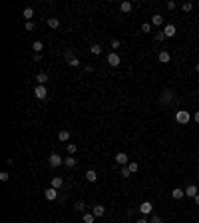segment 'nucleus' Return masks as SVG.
Returning <instances> with one entry per match:
<instances>
[{
  "label": "nucleus",
  "mask_w": 199,
  "mask_h": 223,
  "mask_svg": "<svg viewBox=\"0 0 199 223\" xmlns=\"http://www.w3.org/2000/svg\"><path fill=\"white\" fill-rule=\"evenodd\" d=\"M34 96L38 98V100H46V98H48L46 86H36V88H34Z\"/></svg>",
  "instance_id": "obj_2"
},
{
  "label": "nucleus",
  "mask_w": 199,
  "mask_h": 223,
  "mask_svg": "<svg viewBox=\"0 0 199 223\" xmlns=\"http://www.w3.org/2000/svg\"><path fill=\"white\" fill-rule=\"evenodd\" d=\"M68 66H72V68H78V66H80V60H78V58H72V60L68 62Z\"/></svg>",
  "instance_id": "obj_30"
},
{
  "label": "nucleus",
  "mask_w": 199,
  "mask_h": 223,
  "mask_svg": "<svg viewBox=\"0 0 199 223\" xmlns=\"http://www.w3.org/2000/svg\"><path fill=\"white\" fill-rule=\"evenodd\" d=\"M48 26H50V28H54V30L60 28V20H58V18H48Z\"/></svg>",
  "instance_id": "obj_23"
},
{
  "label": "nucleus",
  "mask_w": 199,
  "mask_h": 223,
  "mask_svg": "<svg viewBox=\"0 0 199 223\" xmlns=\"http://www.w3.org/2000/svg\"><path fill=\"white\" fill-rule=\"evenodd\" d=\"M171 100H173V94H171L169 90H165L163 94H161V104H169Z\"/></svg>",
  "instance_id": "obj_10"
},
{
  "label": "nucleus",
  "mask_w": 199,
  "mask_h": 223,
  "mask_svg": "<svg viewBox=\"0 0 199 223\" xmlns=\"http://www.w3.org/2000/svg\"><path fill=\"white\" fill-rule=\"evenodd\" d=\"M120 46H122V44H120V40H112V48H114V50H117Z\"/></svg>",
  "instance_id": "obj_38"
},
{
  "label": "nucleus",
  "mask_w": 199,
  "mask_h": 223,
  "mask_svg": "<svg viewBox=\"0 0 199 223\" xmlns=\"http://www.w3.org/2000/svg\"><path fill=\"white\" fill-rule=\"evenodd\" d=\"M8 177H10L8 171H2V173H0V179H2V181H8Z\"/></svg>",
  "instance_id": "obj_35"
},
{
  "label": "nucleus",
  "mask_w": 199,
  "mask_h": 223,
  "mask_svg": "<svg viewBox=\"0 0 199 223\" xmlns=\"http://www.w3.org/2000/svg\"><path fill=\"white\" fill-rule=\"evenodd\" d=\"M193 201H195V203H197V205H199V193H197V195H195V197H193Z\"/></svg>",
  "instance_id": "obj_43"
},
{
  "label": "nucleus",
  "mask_w": 199,
  "mask_h": 223,
  "mask_svg": "<svg viewBox=\"0 0 199 223\" xmlns=\"http://www.w3.org/2000/svg\"><path fill=\"white\" fill-rule=\"evenodd\" d=\"M82 219H84V223H94L96 215H94V213H84V217H82Z\"/></svg>",
  "instance_id": "obj_24"
},
{
  "label": "nucleus",
  "mask_w": 199,
  "mask_h": 223,
  "mask_svg": "<svg viewBox=\"0 0 199 223\" xmlns=\"http://www.w3.org/2000/svg\"><path fill=\"white\" fill-rule=\"evenodd\" d=\"M66 58H68V62L74 58V54H72V50H66Z\"/></svg>",
  "instance_id": "obj_39"
},
{
  "label": "nucleus",
  "mask_w": 199,
  "mask_h": 223,
  "mask_svg": "<svg viewBox=\"0 0 199 223\" xmlns=\"http://www.w3.org/2000/svg\"><path fill=\"white\" fill-rule=\"evenodd\" d=\"M86 179H88V181H96V179H98V173L94 170H88L86 171Z\"/></svg>",
  "instance_id": "obj_22"
},
{
  "label": "nucleus",
  "mask_w": 199,
  "mask_h": 223,
  "mask_svg": "<svg viewBox=\"0 0 199 223\" xmlns=\"http://www.w3.org/2000/svg\"><path fill=\"white\" fill-rule=\"evenodd\" d=\"M193 118H195V122L199 124V112H195V116H193Z\"/></svg>",
  "instance_id": "obj_44"
},
{
  "label": "nucleus",
  "mask_w": 199,
  "mask_h": 223,
  "mask_svg": "<svg viewBox=\"0 0 199 223\" xmlns=\"http://www.w3.org/2000/svg\"><path fill=\"white\" fill-rule=\"evenodd\" d=\"M90 50H92L94 56H100V54H102V46H100V44H92V48H90Z\"/></svg>",
  "instance_id": "obj_25"
},
{
  "label": "nucleus",
  "mask_w": 199,
  "mask_h": 223,
  "mask_svg": "<svg viewBox=\"0 0 199 223\" xmlns=\"http://www.w3.org/2000/svg\"><path fill=\"white\" fill-rule=\"evenodd\" d=\"M48 164H50L52 167H58V165H62L64 164V160L58 154H50V157H48Z\"/></svg>",
  "instance_id": "obj_3"
},
{
  "label": "nucleus",
  "mask_w": 199,
  "mask_h": 223,
  "mask_svg": "<svg viewBox=\"0 0 199 223\" xmlns=\"http://www.w3.org/2000/svg\"><path fill=\"white\" fill-rule=\"evenodd\" d=\"M36 82H38V86H46V82H48V74H46V72H40L38 76H36Z\"/></svg>",
  "instance_id": "obj_13"
},
{
  "label": "nucleus",
  "mask_w": 199,
  "mask_h": 223,
  "mask_svg": "<svg viewBox=\"0 0 199 223\" xmlns=\"http://www.w3.org/2000/svg\"><path fill=\"white\" fill-rule=\"evenodd\" d=\"M175 119H177V124H181V126H185V124H189L191 116H189V112H185V110H179V112L175 114Z\"/></svg>",
  "instance_id": "obj_1"
},
{
  "label": "nucleus",
  "mask_w": 199,
  "mask_h": 223,
  "mask_svg": "<svg viewBox=\"0 0 199 223\" xmlns=\"http://www.w3.org/2000/svg\"><path fill=\"white\" fill-rule=\"evenodd\" d=\"M44 197L48 199V201H54L58 197V189H54V187H48L46 191H44Z\"/></svg>",
  "instance_id": "obj_7"
},
{
  "label": "nucleus",
  "mask_w": 199,
  "mask_h": 223,
  "mask_svg": "<svg viewBox=\"0 0 199 223\" xmlns=\"http://www.w3.org/2000/svg\"><path fill=\"white\" fill-rule=\"evenodd\" d=\"M116 164L117 165H127V164H130V160H127V155L123 154V151H120V154H116Z\"/></svg>",
  "instance_id": "obj_5"
},
{
  "label": "nucleus",
  "mask_w": 199,
  "mask_h": 223,
  "mask_svg": "<svg viewBox=\"0 0 199 223\" xmlns=\"http://www.w3.org/2000/svg\"><path fill=\"white\" fill-rule=\"evenodd\" d=\"M92 213H94L96 217H102V215H106V207H104V205H94V207H92Z\"/></svg>",
  "instance_id": "obj_8"
},
{
  "label": "nucleus",
  "mask_w": 199,
  "mask_h": 223,
  "mask_svg": "<svg viewBox=\"0 0 199 223\" xmlns=\"http://www.w3.org/2000/svg\"><path fill=\"white\" fill-rule=\"evenodd\" d=\"M34 62H42V54H34Z\"/></svg>",
  "instance_id": "obj_40"
},
{
  "label": "nucleus",
  "mask_w": 199,
  "mask_h": 223,
  "mask_svg": "<svg viewBox=\"0 0 199 223\" xmlns=\"http://www.w3.org/2000/svg\"><path fill=\"white\" fill-rule=\"evenodd\" d=\"M165 6H167V10H175V8H177V4L173 2V0H171V2H167Z\"/></svg>",
  "instance_id": "obj_36"
},
{
  "label": "nucleus",
  "mask_w": 199,
  "mask_h": 223,
  "mask_svg": "<svg viewBox=\"0 0 199 223\" xmlns=\"http://www.w3.org/2000/svg\"><path fill=\"white\" fill-rule=\"evenodd\" d=\"M120 175H123V177H130V175H132L130 167H127V165H122V170H120Z\"/></svg>",
  "instance_id": "obj_26"
},
{
  "label": "nucleus",
  "mask_w": 199,
  "mask_h": 223,
  "mask_svg": "<svg viewBox=\"0 0 199 223\" xmlns=\"http://www.w3.org/2000/svg\"><path fill=\"white\" fill-rule=\"evenodd\" d=\"M22 16L26 18V22H32V18H34V10H32V8H24Z\"/></svg>",
  "instance_id": "obj_14"
},
{
  "label": "nucleus",
  "mask_w": 199,
  "mask_h": 223,
  "mask_svg": "<svg viewBox=\"0 0 199 223\" xmlns=\"http://www.w3.org/2000/svg\"><path fill=\"white\" fill-rule=\"evenodd\" d=\"M132 8H133V4H132V2H127V0H126V2H122V4H120V10H122L123 14L132 12Z\"/></svg>",
  "instance_id": "obj_15"
},
{
  "label": "nucleus",
  "mask_w": 199,
  "mask_h": 223,
  "mask_svg": "<svg viewBox=\"0 0 199 223\" xmlns=\"http://www.w3.org/2000/svg\"><path fill=\"white\" fill-rule=\"evenodd\" d=\"M127 167H130L132 173H136V171L139 170V164H136V161H130V164H127Z\"/></svg>",
  "instance_id": "obj_29"
},
{
  "label": "nucleus",
  "mask_w": 199,
  "mask_h": 223,
  "mask_svg": "<svg viewBox=\"0 0 199 223\" xmlns=\"http://www.w3.org/2000/svg\"><path fill=\"white\" fill-rule=\"evenodd\" d=\"M195 70H197V74H199V64H197V66H195Z\"/></svg>",
  "instance_id": "obj_45"
},
{
  "label": "nucleus",
  "mask_w": 199,
  "mask_h": 223,
  "mask_svg": "<svg viewBox=\"0 0 199 223\" xmlns=\"http://www.w3.org/2000/svg\"><path fill=\"white\" fill-rule=\"evenodd\" d=\"M152 207H153V205L149 203V201H143V203L139 205V211H142V213H149V211H152Z\"/></svg>",
  "instance_id": "obj_17"
},
{
  "label": "nucleus",
  "mask_w": 199,
  "mask_h": 223,
  "mask_svg": "<svg viewBox=\"0 0 199 223\" xmlns=\"http://www.w3.org/2000/svg\"><path fill=\"white\" fill-rule=\"evenodd\" d=\"M137 223H149V221L146 219V217H139V219H137Z\"/></svg>",
  "instance_id": "obj_42"
},
{
  "label": "nucleus",
  "mask_w": 199,
  "mask_h": 223,
  "mask_svg": "<svg viewBox=\"0 0 199 223\" xmlns=\"http://www.w3.org/2000/svg\"><path fill=\"white\" fill-rule=\"evenodd\" d=\"M152 24L153 26H161V24H163V16H161V14H153L152 16Z\"/></svg>",
  "instance_id": "obj_16"
},
{
  "label": "nucleus",
  "mask_w": 199,
  "mask_h": 223,
  "mask_svg": "<svg viewBox=\"0 0 199 223\" xmlns=\"http://www.w3.org/2000/svg\"><path fill=\"white\" fill-rule=\"evenodd\" d=\"M142 32L143 34H149L152 32V24H142Z\"/></svg>",
  "instance_id": "obj_31"
},
{
  "label": "nucleus",
  "mask_w": 199,
  "mask_h": 223,
  "mask_svg": "<svg viewBox=\"0 0 199 223\" xmlns=\"http://www.w3.org/2000/svg\"><path fill=\"white\" fill-rule=\"evenodd\" d=\"M157 60H159V62H161V64H167V62H169V60H171V54H169V52H165V50H163V52H159V56H157Z\"/></svg>",
  "instance_id": "obj_11"
},
{
  "label": "nucleus",
  "mask_w": 199,
  "mask_h": 223,
  "mask_svg": "<svg viewBox=\"0 0 199 223\" xmlns=\"http://www.w3.org/2000/svg\"><path fill=\"white\" fill-rule=\"evenodd\" d=\"M149 223H163V221H161V217H159V215H153V217H152V221H149Z\"/></svg>",
  "instance_id": "obj_37"
},
{
  "label": "nucleus",
  "mask_w": 199,
  "mask_h": 223,
  "mask_svg": "<svg viewBox=\"0 0 199 223\" xmlns=\"http://www.w3.org/2000/svg\"><path fill=\"white\" fill-rule=\"evenodd\" d=\"M58 139H60V141H68L70 139V132H68V129H60V132H58Z\"/></svg>",
  "instance_id": "obj_18"
},
{
  "label": "nucleus",
  "mask_w": 199,
  "mask_h": 223,
  "mask_svg": "<svg viewBox=\"0 0 199 223\" xmlns=\"http://www.w3.org/2000/svg\"><path fill=\"white\" fill-rule=\"evenodd\" d=\"M175 32H177V30H175L173 24H165V26H163V34H165V38H173Z\"/></svg>",
  "instance_id": "obj_6"
},
{
  "label": "nucleus",
  "mask_w": 199,
  "mask_h": 223,
  "mask_svg": "<svg viewBox=\"0 0 199 223\" xmlns=\"http://www.w3.org/2000/svg\"><path fill=\"white\" fill-rule=\"evenodd\" d=\"M171 197H173V199H183V197H185V189L175 187L173 191H171Z\"/></svg>",
  "instance_id": "obj_9"
},
{
  "label": "nucleus",
  "mask_w": 199,
  "mask_h": 223,
  "mask_svg": "<svg viewBox=\"0 0 199 223\" xmlns=\"http://www.w3.org/2000/svg\"><path fill=\"white\" fill-rule=\"evenodd\" d=\"M64 165H66V167H74V165H76V157H74V155H68L66 160H64Z\"/></svg>",
  "instance_id": "obj_20"
},
{
  "label": "nucleus",
  "mask_w": 199,
  "mask_h": 223,
  "mask_svg": "<svg viewBox=\"0 0 199 223\" xmlns=\"http://www.w3.org/2000/svg\"><path fill=\"white\" fill-rule=\"evenodd\" d=\"M181 10H183V12H191V10H193V2H183V4H181Z\"/></svg>",
  "instance_id": "obj_27"
},
{
  "label": "nucleus",
  "mask_w": 199,
  "mask_h": 223,
  "mask_svg": "<svg viewBox=\"0 0 199 223\" xmlns=\"http://www.w3.org/2000/svg\"><path fill=\"white\" fill-rule=\"evenodd\" d=\"M185 195H187V197H195V195H197V185H193V183L187 185L185 187Z\"/></svg>",
  "instance_id": "obj_12"
},
{
  "label": "nucleus",
  "mask_w": 199,
  "mask_h": 223,
  "mask_svg": "<svg viewBox=\"0 0 199 223\" xmlns=\"http://www.w3.org/2000/svg\"><path fill=\"white\" fill-rule=\"evenodd\" d=\"M34 28H36V24H34V22H26V32H32Z\"/></svg>",
  "instance_id": "obj_34"
},
{
  "label": "nucleus",
  "mask_w": 199,
  "mask_h": 223,
  "mask_svg": "<svg viewBox=\"0 0 199 223\" xmlns=\"http://www.w3.org/2000/svg\"><path fill=\"white\" fill-rule=\"evenodd\" d=\"M64 185V179L62 177H52V187L54 189H60Z\"/></svg>",
  "instance_id": "obj_19"
},
{
  "label": "nucleus",
  "mask_w": 199,
  "mask_h": 223,
  "mask_svg": "<svg viewBox=\"0 0 199 223\" xmlns=\"http://www.w3.org/2000/svg\"><path fill=\"white\" fill-rule=\"evenodd\" d=\"M120 62H122V60H120V56H117L116 52H112L110 56H107V64H110L112 68H117V66H120Z\"/></svg>",
  "instance_id": "obj_4"
},
{
  "label": "nucleus",
  "mask_w": 199,
  "mask_h": 223,
  "mask_svg": "<svg viewBox=\"0 0 199 223\" xmlns=\"http://www.w3.org/2000/svg\"><path fill=\"white\" fill-rule=\"evenodd\" d=\"M84 70H86V72H88V74H92V72H94V66H86Z\"/></svg>",
  "instance_id": "obj_41"
},
{
  "label": "nucleus",
  "mask_w": 199,
  "mask_h": 223,
  "mask_svg": "<svg viewBox=\"0 0 199 223\" xmlns=\"http://www.w3.org/2000/svg\"><path fill=\"white\" fill-rule=\"evenodd\" d=\"M84 209H86V203H84V201H78V203H76V211H80V213H82Z\"/></svg>",
  "instance_id": "obj_32"
},
{
  "label": "nucleus",
  "mask_w": 199,
  "mask_h": 223,
  "mask_svg": "<svg viewBox=\"0 0 199 223\" xmlns=\"http://www.w3.org/2000/svg\"><path fill=\"white\" fill-rule=\"evenodd\" d=\"M32 50H34L36 54H40L42 50H44V44H42V42H40V40H36V42H34V44H32Z\"/></svg>",
  "instance_id": "obj_21"
},
{
  "label": "nucleus",
  "mask_w": 199,
  "mask_h": 223,
  "mask_svg": "<svg viewBox=\"0 0 199 223\" xmlns=\"http://www.w3.org/2000/svg\"><path fill=\"white\" fill-rule=\"evenodd\" d=\"M66 150H68V154H70V155H74V154H76V151H78L76 144H68V145H66Z\"/></svg>",
  "instance_id": "obj_28"
},
{
  "label": "nucleus",
  "mask_w": 199,
  "mask_h": 223,
  "mask_svg": "<svg viewBox=\"0 0 199 223\" xmlns=\"http://www.w3.org/2000/svg\"><path fill=\"white\" fill-rule=\"evenodd\" d=\"M165 40V34L163 32H157V34H155V42H163Z\"/></svg>",
  "instance_id": "obj_33"
}]
</instances>
